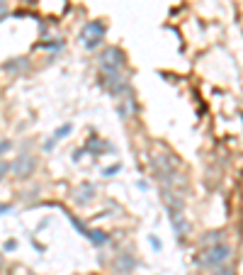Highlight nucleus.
Listing matches in <instances>:
<instances>
[{
    "label": "nucleus",
    "instance_id": "1",
    "mask_svg": "<svg viewBox=\"0 0 243 275\" xmlns=\"http://www.w3.org/2000/svg\"><path fill=\"white\" fill-rule=\"evenodd\" d=\"M231 246L229 244H224V241H219V244H212V246H207L199 256L195 258V263L197 266H202V268H219V266H224L226 261L231 258Z\"/></svg>",
    "mask_w": 243,
    "mask_h": 275
},
{
    "label": "nucleus",
    "instance_id": "2",
    "mask_svg": "<svg viewBox=\"0 0 243 275\" xmlns=\"http://www.w3.org/2000/svg\"><path fill=\"white\" fill-rule=\"evenodd\" d=\"M97 83H100L103 90H107L110 95H112L114 100H121V98L131 95V83L127 81L121 74H103Z\"/></svg>",
    "mask_w": 243,
    "mask_h": 275
},
{
    "label": "nucleus",
    "instance_id": "3",
    "mask_svg": "<svg viewBox=\"0 0 243 275\" xmlns=\"http://www.w3.org/2000/svg\"><path fill=\"white\" fill-rule=\"evenodd\" d=\"M97 64L103 74H121V68L127 66V56L117 46H107L103 54L97 56Z\"/></svg>",
    "mask_w": 243,
    "mask_h": 275
},
{
    "label": "nucleus",
    "instance_id": "4",
    "mask_svg": "<svg viewBox=\"0 0 243 275\" xmlns=\"http://www.w3.org/2000/svg\"><path fill=\"white\" fill-rule=\"evenodd\" d=\"M151 168H153L156 178L166 188H170V185L175 183V161L170 156H153L151 158Z\"/></svg>",
    "mask_w": 243,
    "mask_h": 275
},
{
    "label": "nucleus",
    "instance_id": "5",
    "mask_svg": "<svg viewBox=\"0 0 243 275\" xmlns=\"http://www.w3.org/2000/svg\"><path fill=\"white\" fill-rule=\"evenodd\" d=\"M168 212H170V224H173L175 236H178L180 244H185L187 234H190V222H187V217L183 214V210H168Z\"/></svg>",
    "mask_w": 243,
    "mask_h": 275
},
{
    "label": "nucleus",
    "instance_id": "6",
    "mask_svg": "<svg viewBox=\"0 0 243 275\" xmlns=\"http://www.w3.org/2000/svg\"><path fill=\"white\" fill-rule=\"evenodd\" d=\"M10 168L15 171V175H17V178L27 180L29 175L34 173V168H37V158H34V156H19L15 163L10 166Z\"/></svg>",
    "mask_w": 243,
    "mask_h": 275
},
{
    "label": "nucleus",
    "instance_id": "7",
    "mask_svg": "<svg viewBox=\"0 0 243 275\" xmlns=\"http://www.w3.org/2000/svg\"><path fill=\"white\" fill-rule=\"evenodd\" d=\"M139 266V261L131 256V253H119V256L114 258V270L117 275H131Z\"/></svg>",
    "mask_w": 243,
    "mask_h": 275
},
{
    "label": "nucleus",
    "instance_id": "8",
    "mask_svg": "<svg viewBox=\"0 0 243 275\" xmlns=\"http://www.w3.org/2000/svg\"><path fill=\"white\" fill-rule=\"evenodd\" d=\"M117 112H119L121 119H129L131 115H136V100H134V95H127V98L117 100Z\"/></svg>",
    "mask_w": 243,
    "mask_h": 275
},
{
    "label": "nucleus",
    "instance_id": "9",
    "mask_svg": "<svg viewBox=\"0 0 243 275\" xmlns=\"http://www.w3.org/2000/svg\"><path fill=\"white\" fill-rule=\"evenodd\" d=\"M71 132H73V124H71V122H66V124H61V127H58L56 132H54V134H51V139H49L47 144H44V149H47V151H51V149L56 146V144L61 141V139L68 137Z\"/></svg>",
    "mask_w": 243,
    "mask_h": 275
},
{
    "label": "nucleus",
    "instance_id": "10",
    "mask_svg": "<svg viewBox=\"0 0 243 275\" xmlns=\"http://www.w3.org/2000/svg\"><path fill=\"white\" fill-rule=\"evenodd\" d=\"M105 32H107V27H105L103 22H88V25L80 29V39H88V37L105 39Z\"/></svg>",
    "mask_w": 243,
    "mask_h": 275
},
{
    "label": "nucleus",
    "instance_id": "11",
    "mask_svg": "<svg viewBox=\"0 0 243 275\" xmlns=\"http://www.w3.org/2000/svg\"><path fill=\"white\" fill-rule=\"evenodd\" d=\"M95 193H97V188H95L93 183H83L78 190H75V202H80V205H85V202H90L95 197Z\"/></svg>",
    "mask_w": 243,
    "mask_h": 275
},
{
    "label": "nucleus",
    "instance_id": "12",
    "mask_svg": "<svg viewBox=\"0 0 243 275\" xmlns=\"http://www.w3.org/2000/svg\"><path fill=\"white\" fill-rule=\"evenodd\" d=\"M83 151H90L93 156L100 158V154H105V151H114V149H112V144H105V141H100V139H90V141L83 146Z\"/></svg>",
    "mask_w": 243,
    "mask_h": 275
},
{
    "label": "nucleus",
    "instance_id": "13",
    "mask_svg": "<svg viewBox=\"0 0 243 275\" xmlns=\"http://www.w3.org/2000/svg\"><path fill=\"white\" fill-rule=\"evenodd\" d=\"M27 68H29V61H27V59H10L8 64L3 66V71H8V74H19V71L25 74Z\"/></svg>",
    "mask_w": 243,
    "mask_h": 275
},
{
    "label": "nucleus",
    "instance_id": "14",
    "mask_svg": "<svg viewBox=\"0 0 243 275\" xmlns=\"http://www.w3.org/2000/svg\"><path fill=\"white\" fill-rule=\"evenodd\" d=\"M88 241H90V244H95V246H105V244H107V241H110V234H105V231H95V229H90L88 231Z\"/></svg>",
    "mask_w": 243,
    "mask_h": 275
},
{
    "label": "nucleus",
    "instance_id": "15",
    "mask_svg": "<svg viewBox=\"0 0 243 275\" xmlns=\"http://www.w3.org/2000/svg\"><path fill=\"white\" fill-rule=\"evenodd\" d=\"M64 46V42L61 39H49V42H39L37 49H49V51H56V49H61Z\"/></svg>",
    "mask_w": 243,
    "mask_h": 275
},
{
    "label": "nucleus",
    "instance_id": "16",
    "mask_svg": "<svg viewBox=\"0 0 243 275\" xmlns=\"http://www.w3.org/2000/svg\"><path fill=\"white\" fill-rule=\"evenodd\" d=\"M202 241L209 244V246H212V244H219V241H224V231H209L207 236H202Z\"/></svg>",
    "mask_w": 243,
    "mask_h": 275
},
{
    "label": "nucleus",
    "instance_id": "17",
    "mask_svg": "<svg viewBox=\"0 0 243 275\" xmlns=\"http://www.w3.org/2000/svg\"><path fill=\"white\" fill-rule=\"evenodd\" d=\"M83 42H85V49H88V51H95L97 46L103 44V39L100 37H88V39H83Z\"/></svg>",
    "mask_w": 243,
    "mask_h": 275
},
{
    "label": "nucleus",
    "instance_id": "18",
    "mask_svg": "<svg viewBox=\"0 0 243 275\" xmlns=\"http://www.w3.org/2000/svg\"><path fill=\"white\" fill-rule=\"evenodd\" d=\"M68 219H71V224H73V227H75V229H78V231H80L83 236H88V231H90V229L85 227L83 222H80V219H75V217H68Z\"/></svg>",
    "mask_w": 243,
    "mask_h": 275
},
{
    "label": "nucleus",
    "instance_id": "19",
    "mask_svg": "<svg viewBox=\"0 0 243 275\" xmlns=\"http://www.w3.org/2000/svg\"><path fill=\"white\" fill-rule=\"evenodd\" d=\"M212 275H234V268H229V266L212 268Z\"/></svg>",
    "mask_w": 243,
    "mask_h": 275
},
{
    "label": "nucleus",
    "instance_id": "20",
    "mask_svg": "<svg viewBox=\"0 0 243 275\" xmlns=\"http://www.w3.org/2000/svg\"><path fill=\"white\" fill-rule=\"evenodd\" d=\"M119 171H121V166H119V163H114V166H107V168L103 171V175H105V178H110V175L119 173Z\"/></svg>",
    "mask_w": 243,
    "mask_h": 275
},
{
    "label": "nucleus",
    "instance_id": "21",
    "mask_svg": "<svg viewBox=\"0 0 243 275\" xmlns=\"http://www.w3.org/2000/svg\"><path fill=\"white\" fill-rule=\"evenodd\" d=\"M10 149H12V141H8V139H3V141H0V156H3V154H8Z\"/></svg>",
    "mask_w": 243,
    "mask_h": 275
},
{
    "label": "nucleus",
    "instance_id": "22",
    "mask_svg": "<svg viewBox=\"0 0 243 275\" xmlns=\"http://www.w3.org/2000/svg\"><path fill=\"white\" fill-rule=\"evenodd\" d=\"M8 173H10V163H5V161H0V178H5Z\"/></svg>",
    "mask_w": 243,
    "mask_h": 275
},
{
    "label": "nucleus",
    "instance_id": "23",
    "mask_svg": "<svg viewBox=\"0 0 243 275\" xmlns=\"http://www.w3.org/2000/svg\"><path fill=\"white\" fill-rule=\"evenodd\" d=\"M149 241H151V246L156 248V251H160V248H163V244H160V239H158V236H151Z\"/></svg>",
    "mask_w": 243,
    "mask_h": 275
},
{
    "label": "nucleus",
    "instance_id": "24",
    "mask_svg": "<svg viewBox=\"0 0 243 275\" xmlns=\"http://www.w3.org/2000/svg\"><path fill=\"white\" fill-rule=\"evenodd\" d=\"M10 210H12L10 205H5V202H0V214H10Z\"/></svg>",
    "mask_w": 243,
    "mask_h": 275
},
{
    "label": "nucleus",
    "instance_id": "25",
    "mask_svg": "<svg viewBox=\"0 0 243 275\" xmlns=\"http://www.w3.org/2000/svg\"><path fill=\"white\" fill-rule=\"evenodd\" d=\"M17 248V241H5V251H15Z\"/></svg>",
    "mask_w": 243,
    "mask_h": 275
},
{
    "label": "nucleus",
    "instance_id": "26",
    "mask_svg": "<svg viewBox=\"0 0 243 275\" xmlns=\"http://www.w3.org/2000/svg\"><path fill=\"white\" fill-rule=\"evenodd\" d=\"M85 151L83 149H78V151H73V161H80V156H83Z\"/></svg>",
    "mask_w": 243,
    "mask_h": 275
},
{
    "label": "nucleus",
    "instance_id": "27",
    "mask_svg": "<svg viewBox=\"0 0 243 275\" xmlns=\"http://www.w3.org/2000/svg\"><path fill=\"white\" fill-rule=\"evenodd\" d=\"M5 15H8V12H5V0H0V20L5 17Z\"/></svg>",
    "mask_w": 243,
    "mask_h": 275
},
{
    "label": "nucleus",
    "instance_id": "28",
    "mask_svg": "<svg viewBox=\"0 0 243 275\" xmlns=\"http://www.w3.org/2000/svg\"><path fill=\"white\" fill-rule=\"evenodd\" d=\"M0 266H3V256H0Z\"/></svg>",
    "mask_w": 243,
    "mask_h": 275
}]
</instances>
